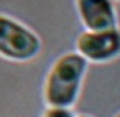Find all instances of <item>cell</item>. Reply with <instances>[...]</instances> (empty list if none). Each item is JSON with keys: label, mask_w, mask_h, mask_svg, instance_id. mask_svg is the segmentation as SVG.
I'll use <instances>...</instances> for the list:
<instances>
[{"label": "cell", "mask_w": 120, "mask_h": 117, "mask_svg": "<svg viewBox=\"0 0 120 117\" xmlns=\"http://www.w3.org/2000/svg\"><path fill=\"white\" fill-rule=\"evenodd\" d=\"M44 117H75L70 109L64 108H49L45 111Z\"/></svg>", "instance_id": "obj_5"}, {"label": "cell", "mask_w": 120, "mask_h": 117, "mask_svg": "<svg viewBox=\"0 0 120 117\" xmlns=\"http://www.w3.org/2000/svg\"><path fill=\"white\" fill-rule=\"evenodd\" d=\"M87 59L78 52L62 55L52 66L44 87V97L50 108L70 109L78 100Z\"/></svg>", "instance_id": "obj_1"}, {"label": "cell", "mask_w": 120, "mask_h": 117, "mask_svg": "<svg viewBox=\"0 0 120 117\" xmlns=\"http://www.w3.org/2000/svg\"><path fill=\"white\" fill-rule=\"evenodd\" d=\"M76 117H90V116H87V114H81V116H76Z\"/></svg>", "instance_id": "obj_6"}, {"label": "cell", "mask_w": 120, "mask_h": 117, "mask_svg": "<svg viewBox=\"0 0 120 117\" xmlns=\"http://www.w3.org/2000/svg\"><path fill=\"white\" fill-rule=\"evenodd\" d=\"M42 42L30 28L0 14V56L11 61H30L39 55Z\"/></svg>", "instance_id": "obj_2"}, {"label": "cell", "mask_w": 120, "mask_h": 117, "mask_svg": "<svg viewBox=\"0 0 120 117\" xmlns=\"http://www.w3.org/2000/svg\"><path fill=\"white\" fill-rule=\"evenodd\" d=\"M81 22L87 31L117 28V16L112 0H75Z\"/></svg>", "instance_id": "obj_4"}, {"label": "cell", "mask_w": 120, "mask_h": 117, "mask_svg": "<svg viewBox=\"0 0 120 117\" xmlns=\"http://www.w3.org/2000/svg\"><path fill=\"white\" fill-rule=\"evenodd\" d=\"M116 117H120V113H117V114H116Z\"/></svg>", "instance_id": "obj_7"}, {"label": "cell", "mask_w": 120, "mask_h": 117, "mask_svg": "<svg viewBox=\"0 0 120 117\" xmlns=\"http://www.w3.org/2000/svg\"><path fill=\"white\" fill-rule=\"evenodd\" d=\"M76 52L92 63H108L120 55V30L84 31L76 39Z\"/></svg>", "instance_id": "obj_3"}]
</instances>
